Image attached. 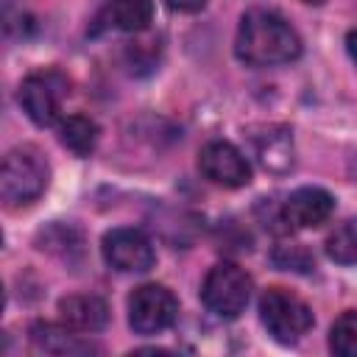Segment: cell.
<instances>
[{
  "label": "cell",
  "instance_id": "obj_1",
  "mask_svg": "<svg viewBox=\"0 0 357 357\" xmlns=\"http://www.w3.org/2000/svg\"><path fill=\"white\" fill-rule=\"evenodd\" d=\"M234 53L251 67L290 64L301 56V39L282 14L271 8H251L240 20Z\"/></svg>",
  "mask_w": 357,
  "mask_h": 357
},
{
  "label": "cell",
  "instance_id": "obj_2",
  "mask_svg": "<svg viewBox=\"0 0 357 357\" xmlns=\"http://www.w3.org/2000/svg\"><path fill=\"white\" fill-rule=\"evenodd\" d=\"M50 178L47 162L36 148H17L0 162V204L22 209L39 201Z\"/></svg>",
  "mask_w": 357,
  "mask_h": 357
},
{
  "label": "cell",
  "instance_id": "obj_3",
  "mask_svg": "<svg viewBox=\"0 0 357 357\" xmlns=\"http://www.w3.org/2000/svg\"><path fill=\"white\" fill-rule=\"evenodd\" d=\"M259 321L265 324L271 337L279 340V343L301 340L315 324L312 310L307 307V301L298 298L296 293L284 290V287H268L262 293V298H259Z\"/></svg>",
  "mask_w": 357,
  "mask_h": 357
},
{
  "label": "cell",
  "instance_id": "obj_4",
  "mask_svg": "<svg viewBox=\"0 0 357 357\" xmlns=\"http://www.w3.org/2000/svg\"><path fill=\"white\" fill-rule=\"evenodd\" d=\"M70 95V78L56 70V67H42L20 84V106L22 112L36 123V126H50L56 123L64 98Z\"/></svg>",
  "mask_w": 357,
  "mask_h": 357
},
{
  "label": "cell",
  "instance_id": "obj_5",
  "mask_svg": "<svg viewBox=\"0 0 357 357\" xmlns=\"http://www.w3.org/2000/svg\"><path fill=\"white\" fill-rule=\"evenodd\" d=\"M251 298V276L231 262H218L209 268L201 284V301L218 318H237Z\"/></svg>",
  "mask_w": 357,
  "mask_h": 357
},
{
  "label": "cell",
  "instance_id": "obj_6",
  "mask_svg": "<svg viewBox=\"0 0 357 357\" xmlns=\"http://www.w3.org/2000/svg\"><path fill=\"white\" fill-rule=\"evenodd\" d=\"M178 315V301L165 284H139L128 296V324L137 335L165 332Z\"/></svg>",
  "mask_w": 357,
  "mask_h": 357
},
{
  "label": "cell",
  "instance_id": "obj_7",
  "mask_svg": "<svg viewBox=\"0 0 357 357\" xmlns=\"http://www.w3.org/2000/svg\"><path fill=\"white\" fill-rule=\"evenodd\" d=\"M103 259L120 273H142L153 268L156 254L139 229H112L103 234Z\"/></svg>",
  "mask_w": 357,
  "mask_h": 357
},
{
  "label": "cell",
  "instance_id": "obj_8",
  "mask_svg": "<svg viewBox=\"0 0 357 357\" xmlns=\"http://www.w3.org/2000/svg\"><path fill=\"white\" fill-rule=\"evenodd\" d=\"M198 167L201 173L220 187H245L251 181V165L248 159L226 139H212L201 148L198 153Z\"/></svg>",
  "mask_w": 357,
  "mask_h": 357
},
{
  "label": "cell",
  "instance_id": "obj_9",
  "mask_svg": "<svg viewBox=\"0 0 357 357\" xmlns=\"http://www.w3.org/2000/svg\"><path fill=\"white\" fill-rule=\"evenodd\" d=\"M335 212V198L321 187H301L290 192L282 206V220L293 229H315Z\"/></svg>",
  "mask_w": 357,
  "mask_h": 357
},
{
  "label": "cell",
  "instance_id": "obj_10",
  "mask_svg": "<svg viewBox=\"0 0 357 357\" xmlns=\"http://www.w3.org/2000/svg\"><path fill=\"white\" fill-rule=\"evenodd\" d=\"M61 321L75 332H100L109 324V304L95 293H75L59 301Z\"/></svg>",
  "mask_w": 357,
  "mask_h": 357
},
{
  "label": "cell",
  "instance_id": "obj_11",
  "mask_svg": "<svg viewBox=\"0 0 357 357\" xmlns=\"http://www.w3.org/2000/svg\"><path fill=\"white\" fill-rule=\"evenodd\" d=\"M31 343H33L36 351H45V354H89V351H98V346L84 340L81 335H73L70 329L56 326V324H45V321L31 326Z\"/></svg>",
  "mask_w": 357,
  "mask_h": 357
},
{
  "label": "cell",
  "instance_id": "obj_12",
  "mask_svg": "<svg viewBox=\"0 0 357 357\" xmlns=\"http://www.w3.org/2000/svg\"><path fill=\"white\" fill-rule=\"evenodd\" d=\"M257 156L265 170L271 173H287L293 167V137L282 126H271L262 134L254 137Z\"/></svg>",
  "mask_w": 357,
  "mask_h": 357
},
{
  "label": "cell",
  "instance_id": "obj_13",
  "mask_svg": "<svg viewBox=\"0 0 357 357\" xmlns=\"http://www.w3.org/2000/svg\"><path fill=\"white\" fill-rule=\"evenodd\" d=\"M100 17L117 31L139 33L153 20V0H109Z\"/></svg>",
  "mask_w": 357,
  "mask_h": 357
},
{
  "label": "cell",
  "instance_id": "obj_14",
  "mask_svg": "<svg viewBox=\"0 0 357 357\" xmlns=\"http://www.w3.org/2000/svg\"><path fill=\"white\" fill-rule=\"evenodd\" d=\"M98 123L86 114H70L67 120H61L59 128V139L64 148H70L75 156H86L95 151L98 145Z\"/></svg>",
  "mask_w": 357,
  "mask_h": 357
},
{
  "label": "cell",
  "instance_id": "obj_15",
  "mask_svg": "<svg viewBox=\"0 0 357 357\" xmlns=\"http://www.w3.org/2000/svg\"><path fill=\"white\" fill-rule=\"evenodd\" d=\"M36 245L47 254L61 257L64 262H73V257H81V251H84L81 248L84 245L81 231L73 229V226H64V223H53V226L42 229L39 237H36Z\"/></svg>",
  "mask_w": 357,
  "mask_h": 357
},
{
  "label": "cell",
  "instance_id": "obj_16",
  "mask_svg": "<svg viewBox=\"0 0 357 357\" xmlns=\"http://www.w3.org/2000/svg\"><path fill=\"white\" fill-rule=\"evenodd\" d=\"M33 14L20 0H0V45L20 42L31 36Z\"/></svg>",
  "mask_w": 357,
  "mask_h": 357
},
{
  "label": "cell",
  "instance_id": "obj_17",
  "mask_svg": "<svg viewBox=\"0 0 357 357\" xmlns=\"http://www.w3.org/2000/svg\"><path fill=\"white\" fill-rule=\"evenodd\" d=\"M326 254L340 265H354L357 259V231L354 220H343L326 240Z\"/></svg>",
  "mask_w": 357,
  "mask_h": 357
},
{
  "label": "cell",
  "instance_id": "obj_18",
  "mask_svg": "<svg viewBox=\"0 0 357 357\" xmlns=\"http://www.w3.org/2000/svg\"><path fill=\"white\" fill-rule=\"evenodd\" d=\"M329 349L340 357H354L357 354V315L351 310H346L329 332Z\"/></svg>",
  "mask_w": 357,
  "mask_h": 357
},
{
  "label": "cell",
  "instance_id": "obj_19",
  "mask_svg": "<svg viewBox=\"0 0 357 357\" xmlns=\"http://www.w3.org/2000/svg\"><path fill=\"white\" fill-rule=\"evenodd\" d=\"M273 262L279 265V268H284V271H298V273H307V271H312L315 268V259H312V254L304 248V245H279L276 251H273Z\"/></svg>",
  "mask_w": 357,
  "mask_h": 357
},
{
  "label": "cell",
  "instance_id": "obj_20",
  "mask_svg": "<svg viewBox=\"0 0 357 357\" xmlns=\"http://www.w3.org/2000/svg\"><path fill=\"white\" fill-rule=\"evenodd\" d=\"M167 3V8H173V11H181V14H195V11H201L209 0H165Z\"/></svg>",
  "mask_w": 357,
  "mask_h": 357
},
{
  "label": "cell",
  "instance_id": "obj_21",
  "mask_svg": "<svg viewBox=\"0 0 357 357\" xmlns=\"http://www.w3.org/2000/svg\"><path fill=\"white\" fill-rule=\"evenodd\" d=\"M3 304H6V296H3V284H0V312H3Z\"/></svg>",
  "mask_w": 357,
  "mask_h": 357
},
{
  "label": "cell",
  "instance_id": "obj_22",
  "mask_svg": "<svg viewBox=\"0 0 357 357\" xmlns=\"http://www.w3.org/2000/svg\"><path fill=\"white\" fill-rule=\"evenodd\" d=\"M304 3H315V6H318V3H324V0H304Z\"/></svg>",
  "mask_w": 357,
  "mask_h": 357
},
{
  "label": "cell",
  "instance_id": "obj_23",
  "mask_svg": "<svg viewBox=\"0 0 357 357\" xmlns=\"http://www.w3.org/2000/svg\"><path fill=\"white\" fill-rule=\"evenodd\" d=\"M0 245H3V231H0Z\"/></svg>",
  "mask_w": 357,
  "mask_h": 357
}]
</instances>
